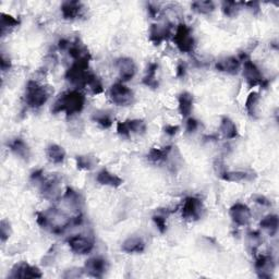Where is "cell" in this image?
I'll return each instance as SVG.
<instances>
[{
	"mask_svg": "<svg viewBox=\"0 0 279 279\" xmlns=\"http://www.w3.org/2000/svg\"><path fill=\"white\" fill-rule=\"evenodd\" d=\"M0 231H1V241L4 242L10 237V224L7 220H2L0 224Z\"/></svg>",
	"mask_w": 279,
	"mask_h": 279,
	"instance_id": "40",
	"label": "cell"
},
{
	"mask_svg": "<svg viewBox=\"0 0 279 279\" xmlns=\"http://www.w3.org/2000/svg\"><path fill=\"white\" fill-rule=\"evenodd\" d=\"M121 249L126 253H142L145 250V242L139 237H130L122 243Z\"/></svg>",
	"mask_w": 279,
	"mask_h": 279,
	"instance_id": "21",
	"label": "cell"
},
{
	"mask_svg": "<svg viewBox=\"0 0 279 279\" xmlns=\"http://www.w3.org/2000/svg\"><path fill=\"white\" fill-rule=\"evenodd\" d=\"M166 219H167V214L165 215V213L163 210H158V213H156L154 216H153V220L155 222V225L157 226L158 228V230L161 232V233H165L166 230H167V222H166Z\"/></svg>",
	"mask_w": 279,
	"mask_h": 279,
	"instance_id": "37",
	"label": "cell"
},
{
	"mask_svg": "<svg viewBox=\"0 0 279 279\" xmlns=\"http://www.w3.org/2000/svg\"><path fill=\"white\" fill-rule=\"evenodd\" d=\"M0 29H1V35L4 36L7 33H9L11 30L20 24L19 20L13 18L12 15L1 13L0 14Z\"/></svg>",
	"mask_w": 279,
	"mask_h": 279,
	"instance_id": "30",
	"label": "cell"
},
{
	"mask_svg": "<svg viewBox=\"0 0 279 279\" xmlns=\"http://www.w3.org/2000/svg\"><path fill=\"white\" fill-rule=\"evenodd\" d=\"M83 4L79 1H66L61 4V13L66 20H74L81 15Z\"/></svg>",
	"mask_w": 279,
	"mask_h": 279,
	"instance_id": "18",
	"label": "cell"
},
{
	"mask_svg": "<svg viewBox=\"0 0 279 279\" xmlns=\"http://www.w3.org/2000/svg\"><path fill=\"white\" fill-rule=\"evenodd\" d=\"M199 128V121L194 118H189L187 121V131L192 133Z\"/></svg>",
	"mask_w": 279,
	"mask_h": 279,
	"instance_id": "41",
	"label": "cell"
},
{
	"mask_svg": "<svg viewBox=\"0 0 279 279\" xmlns=\"http://www.w3.org/2000/svg\"><path fill=\"white\" fill-rule=\"evenodd\" d=\"M116 67L118 69L119 76L122 82L132 80L137 73V66L135 61L129 57H121L117 59Z\"/></svg>",
	"mask_w": 279,
	"mask_h": 279,
	"instance_id": "12",
	"label": "cell"
},
{
	"mask_svg": "<svg viewBox=\"0 0 279 279\" xmlns=\"http://www.w3.org/2000/svg\"><path fill=\"white\" fill-rule=\"evenodd\" d=\"M243 76L251 87H254L256 85H266V81L258 68V66L249 58H245L243 61Z\"/></svg>",
	"mask_w": 279,
	"mask_h": 279,
	"instance_id": "8",
	"label": "cell"
},
{
	"mask_svg": "<svg viewBox=\"0 0 279 279\" xmlns=\"http://www.w3.org/2000/svg\"><path fill=\"white\" fill-rule=\"evenodd\" d=\"M86 88H88L90 90V92L93 94V95H97V94H100V93H103L104 91V87H103V84H102V81H100L98 77L93 74L92 77H91V80L88 81L87 83V86Z\"/></svg>",
	"mask_w": 279,
	"mask_h": 279,
	"instance_id": "36",
	"label": "cell"
},
{
	"mask_svg": "<svg viewBox=\"0 0 279 279\" xmlns=\"http://www.w3.org/2000/svg\"><path fill=\"white\" fill-rule=\"evenodd\" d=\"M31 179L37 183L40 187L43 197L49 201H57L61 199V186L60 179L57 176L45 178L43 170L34 171L31 176Z\"/></svg>",
	"mask_w": 279,
	"mask_h": 279,
	"instance_id": "3",
	"label": "cell"
},
{
	"mask_svg": "<svg viewBox=\"0 0 279 279\" xmlns=\"http://www.w3.org/2000/svg\"><path fill=\"white\" fill-rule=\"evenodd\" d=\"M11 67V63H10V59H5L4 56H1V70L4 72L10 69Z\"/></svg>",
	"mask_w": 279,
	"mask_h": 279,
	"instance_id": "45",
	"label": "cell"
},
{
	"mask_svg": "<svg viewBox=\"0 0 279 279\" xmlns=\"http://www.w3.org/2000/svg\"><path fill=\"white\" fill-rule=\"evenodd\" d=\"M191 8L197 13L209 14L215 10V3L213 1H195L191 4Z\"/></svg>",
	"mask_w": 279,
	"mask_h": 279,
	"instance_id": "34",
	"label": "cell"
},
{
	"mask_svg": "<svg viewBox=\"0 0 279 279\" xmlns=\"http://www.w3.org/2000/svg\"><path fill=\"white\" fill-rule=\"evenodd\" d=\"M255 270L260 278H271L275 271L274 259L271 255H261L255 262Z\"/></svg>",
	"mask_w": 279,
	"mask_h": 279,
	"instance_id": "15",
	"label": "cell"
},
{
	"mask_svg": "<svg viewBox=\"0 0 279 279\" xmlns=\"http://www.w3.org/2000/svg\"><path fill=\"white\" fill-rule=\"evenodd\" d=\"M171 150H172V146H167L163 148L154 147L149 150V153L147 155V159L150 161V163H154V164L163 163V161H166L168 159Z\"/></svg>",
	"mask_w": 279,
	"mask_h": 279,
	"instance_id": "23",
	"label": "cell"
},
{
	"mask_svg": "<svg viewBox=\"0 0 279 279\" xmlns=\"http://www.w3.org/2000/svg\"><path fill=\"white\" fill-rule=\"evenodd\" d=\"M171 24H153L149 29V41L154 45H160L171 35Z\"/></svg>",
	"mask_w": 279,
	"mask_h": 279,
	"instance_id": "16",
	"label": "cell"
},
{
	"mask_svg": "<svg viewBox=\"0 0 279 279\" xmlns=\"http://www.w3.org/2000/svg\"><path fill=\"white\" fill-rule=\"evenodd\" d=\"M263 242L261 233L258 231H251L248 233V243L253 250L258 249L260 245Z\"/></svg>",
	"mask_w": 279,
	"mask_h": 279,
	"instance_id": "39",
	"label": "cell"
},
{
	"mask_svg": "<svg viewBox=\"0 0 279 279\" xmlns=\"http://www.w3.org/2000/svg\"><path fill=\"white\" fill-rule=\"evenodd\" d=\"M240 66H241V60L231 56V57H227L219 60L215 67L216 69L220 72H226V73L229 74H236L238 73Z\"/></svg>",
	"mask_w": 279,
	"mask_h": 279,
	"instance_id": "17",
	"label": "cell"
},
{
	"mask_svg": "<svg viewBox=\"0 0 279 279\" xmlns=\"http://www.w3.org/2000/svg\"><path fill=\"white\" fill-rule=\"evenodd\" d=\"M76 166L79 169L83 170H92L97 164V159L94 156L90 155H81L75 158Z\"/></svg>",
	"mask_w": 279,
	"mask_h": 279,
	"instance_id": "31",
	"label": "cell"
},
{
	"mask_svg": "<svg viewBox=\"0 0 279 279\" xmlns=\"http://www.w3.org/2000/svg\"><path fill=\"white\" fill-rule=\"evenodd\" d=\"M259 103H260V94L258 92L250 93L247 100H245V109H247L248 114L251 117H253V118H258Z\"/></svg>",
	"mask_w": 279,
	"mask_h": 279,
	"instance_id": "26",
	"label": "cell"
},
{
	"mask_svg": "<svg viewBox=\"0 0 279 279\" xmlns=\"http://www.w3.org/2000/svg\"><path fill=\"white\" fill-rule=\"evenodd\" d=\"M8 146L11 149V152L15 154L16 156H19L20 158L24 159V160L30 159V156H31L30 147H29V145H27L22 139L16 138L14 140H12V141L8 144Z\"/></svg>",
	"mask_w": 279,
	"mask_h": 279,
	"instance_id": "19",
	"label": "cell"
},
{
	"mask_svg": "<svg viewBox=\"0 0 279 279\" xmlns=\"http://www.w3.org/2000/svg\"><path fill=\"white\" fill-rule=\"evenodd\" d=\"M10 278H42L43 274L36 266L30 265L26 262H20L15 264L9 275Z\"/></svg>",
	"mask_w": 279,
	"mask_h": 279,
	"instance_id": "11",
	"label": "cell"
},
{
	"mask_svg": "<svg viewBox=\"0 0 279 279\" xmlns=\"http://www.w3.org/2000/svg\"><path fill=\"white\" fill-rule=\"evenodd\" d=\"M174 42L181 53H192L195 47V40L192 34V30L187 24L183 23L177 26L174 35Z\"/></svg>",
	"mask_w": 279,
	"mask_h": 279,
	"instance_id": "6",
	"label": "cell"
},
{
	"mask_svg": "<svg viewBox=\"0 0 279 279\" xmlns=\"http://www.w3.org/2000/svg\"><path fill=\"white\" fill-rule=\"evenodd\" d=\"M182 217L188 220H198L203 214V203L198 198L190 197L186 199L182 206Z\"/></svg>",
	"mask_w": 279,
	"mask_h": 279,
	"instance_id": "9",
	"label": "cell"
},
{
	"mask_svg": "<svg viewBox=\"0 0 279 279\" xmlns=\"http://www.w3.org/2000/svg\"><path fill=\"white\" fill-rule=\"evenodd\" d=\"M229 215L232 221L238 226H247L251 220V210L245 204L236 203L229 209Z\"/></svg>",
	"mask_w": 279,
	"mask_h": 279,
	"instance_id": "13",
	"label": "cell"
},
{
	"mask_svg": "<svg viewBox=\"0 0 279 279\" xmlns=\"http://www.w3.org/2000/svg\"><path fill=\"white\" fill-rule=\"evenodd\" d=\"M108 262L103 258H92L86 261L84 265V271L87 273V275L92 277L100 278L103 277L106 272L108 271Z\"/></svg>",
	"mask_w": 279,
	"mask_h": 279,
	"instance_id": "14",
	"label": "cell"
},
{
	"mask_svg": "<svg viewBox=\"0 0 279 279\" xmlns=\"http://www.w3.org/2000/svg\"><path fill=\"white\" fill-rule=\"evenodd\" d=\"M186 65L183 63H179L177 66V76L178 77H183L186 75Z\"/></svg>",
	"mask_w": 279,
	"mask_h": 279,
	"instance_id": "44",
	"label": "cell"
},
{
	"mask_svg": "<svg viewBox=\"0 0 279 279\" xmlns=\"http://www.w3.org/2000/svg\"><path fill=\"white\" fill-rule=\"evenodd\" d=\"M158 65L156 63H150L147 67L146 74L143 77V83L148 87L157 88L158 87V81L156 79V72H157Z\"/></svg>",
	"mask_w": 279,
	"mask_h": 279,
	"instance_id": "28",
	"label": "cell"
},
{
	"mask_svg": "<svg viewBox=\"0 0 279 279\" xmlns=\"http://www.w3.org/2000/svg\"><path fill=\"white\" fill-rule=\"evenodd\" d=\"M165 133H167V135L170 136V137H174L176 133L178 132V130H179V127L178 126H167L165 127Z\"/></svg>",
	"mask_w": 279,
	"mask_h": 279,
	"instance_id": "43",
	"label": "cell"
},
{
	"mask_svg": "<svg viewBox=\"0 0 279 279\" xmlns=\"http://www.w3.org/2000/svg\"><path fill=\"white\" fill-rule=\"evenodd\" d=\"M96 180L98 183H100V185L113 187V188H118L122 185L121 178L114 175L113 172L108 171L107 169L100 170L96 176Z\"/></svg>",
	"mask_w": 279,
	"mask_h": 279,
	"instance_id": "20",
	"label": "cell"
},
{
	"mask_svg": "<svg viewBox=\"0 0 279 279\" xmlns=\"http://www.w3.org/2000/svg\"><path fill=\"white\" fill-rule=\"evenodd\" d=\"M88 63L90 61H74V64L67 71V80L75 86L86 87L88 81L94 74L88 70Z\"/></svg>",
	"mask_w": 279,
	"mask_h": 279,
	"instance_id": "4",
	"label": "cell"
},
{
	"mask_svg": "<svg viewBox=\"0 0 279 279\" xmlns=\"http://www.w3.org/2000/svg\"><path fill=\"white\" fill-rule=\"evenodd\" d=\"M36 220L44 229L54 233H63L64 230L73 224V218H70L64 211L57 209H50L49 210L37 213Z\"/></svg>",
	"mask_w": 279,
	"mask_h": 279,
	"instance_id": "1",
	"label": "cell"
},
{
	"mask_svg": "<svg viewBox=\"0 0 279 279\" xmlns=\"http://www.w3.org/2000/svg\"><path fill=\"white\" fill-rule=\"evenodd\" d=\"M128 130L131 133H137V135H144L146 132V125L143 120L140 119H133V120H127L126 121Z\"/></svg>",
	"mask_w": 279,
	"mask_h": 279,
	"instance_id": "35",
	"label": "cell"
},
{
	"mask_svg": "<svg viewBox=\"0 0 279 279\" xmlns=\"http://www.w3.org/2000/svg\"><path fill=\"white\" fill-rule=\"evenodd\" d=\"M111 102L118 106H130L135 102V94L124 83H115L109 90Z\"/></svg>",
	"mask_w": 279,
	"mask_h": 279,
	"instance_id": "7",
	"label": "cell"
},
{
	"mask_svg": "<svg viewBox=\"0 0 279 279\" xmlns=\"http://www.w3.org/2000/svg\"><path fill=\"white\" fill-rule=\"evenodd\" d=\"M50 92L47 87L38 84L35 81H29L25 90V102L31 108H40L49 98Z\"/></svg>",
	"mask_w": 279,
	"mask_h": 279,
	"instance_id": "5",
	"label": "cell"
},
{
	"mask_svg": "<svg viewBox=\"0 0 279 279\" xmlns=\"http://www.w3.org/2000/svg\"><path fill=\"white\" fill-rule=\"evenodd\" d=\"M85 96L79 91H69L64 94L56 100L52 111L54 114L66 113L67 116L79 114L84 108Z\"/></svg>",
	"mask_w": 279,
	"mask_h": 279,
	"instance_id": "2",
	"label": "cell"
},
{
	"mask_svg": "<svg viewBox=\"0 0 279 279\" xmlns=\"http://www.w3.org/2000/svg\"><path fill=\"white\" fill-rule=\"evenodd\" d=\"M260 226L271 234V237H274L278 231V216L277 215H267L261 220Z\"/></svg>",
	"mask_w": 279,
	"mask_h": 279,
	"instance_id": "27",
	"label": "cell"
},
{
	"mask_svg": "<svg viewBox=\"0 0 279 279\" xmlns=\"http://www.w3.org/2000/svg\"><path fill=\"white\" fill-rule=\"evenodd\" d=\"M179 111L183 117H189L193 108V96L189 92H183L178 97Z\"/></svg>",
	"mask_w": 279,
	"mask_h": 279,
	"instance_id": "25",
	"label": "cell"
},
{
	"mask_svg": "<svg viewBox=\"0 0 279 279\" xmlns=\"http://www.w3.org/2000/svg\"><path fill=\"white\" fill-rule=\"evenodd\" d=\"M64 200L71 206V208H73L75 209H79L82 204V199L80 197V194L70 188L67 189V191L64 195Z\"/></svg>",
	"mask_w": 279,
	"mask_h": 279,
	"instance_id": "33",
	"label": "cell"
},
{
	"mask_svg": "<svg viewBox=\"0 0 279 279\" xmlns=\"http://www.w3.org/2000/svg\"><path fill=\"white\" fill-rule=\"evenodd\" d=\"M47 158L54 164L64 163L66 158L65 149L58 144H50L46 148Z\"/></svg>",
	"mask_w": 279,
	"mask_h": 279,
	"instance_id": "24",
	"label": "cell"
},
{
	"mask_svg": "<svg viewBox=\"0 0 279 279\" xmlns=\"http://www.w3.org/2000/svg\"><path fill=\"white\" fill-rule=\"evenodd\" d=\"M220 178L228 182H241L248 180L249 175L244 171H224L221 172Z\"/></svg>",
	"mask_w": 279,
	"mask_h": 279,
	"instance_id": "32",
	"label": "cell"
},
{
	"mask_svg": "<svg viewBox=\"0 0 279 279\" xmlns=\"http://www.w3.org/2000/svg\"><path fill=\"white\" fill-rule=\"evenodd\" d=\"M92 119H93V121L96 122V124H98L100 127L104 128V129H108V128L113 126V122H114L113 117H111V115L105 110L95 111L92 116Z\"/></svg>",
	"mask_w": 279,
	"mask_h": 279,
	"instance_id": "29",
	"label": "cell"
},
{
	"mask_svg": "<svg viewBox=\"0 0 279 279\" xmlns=\"http://www.w3.org/2000/svg\"><path fill=\"white\" fill-rule=\"evenodd\" d=\"M219 131L221 133V136L228 140L236 139L238 137L237 126L230 118H228V117H222L221 118Z\"/></svg>",
	"mask_w": 279,
	"mask_h": 279,
	"instance_id": "22",
	"label": "cell"
},
{
	"mask_svg": "<svg viewBox=\"0 0 279 279\" xmlns=\"http://www.w3.org/2000/svg\"><path fill=\"white\" fill-rule=\"evenodd\" d=\"M253 200H254V202H256L258 204L262 205V206H271L272 203H271V201L267 200L264 195H254L253 197Z\"/></svg>",
	"mask_w": 279,
	"mask_h": 279,
	"instance_id": "42",
	"label": "cell"
},
{
	"mask_svg": "<svg viewBox=\"0 0 279 279\" xmlns=\"http://www.w3.org/2000/svg\"><path fill=\"white\" fill-rule=\"evenodd\" d=\"M68 244L72 252L75 254H87L94 248V240L84 234H75L68 239Z\"/></svg>",
	"mask_w": 279,
	"mask_h": 279,
	"instance_id": "10",
	"label": "cell"
},
{
	"mask_svg": "<svg viewBox=\"0 0 279 279\" xmlns=\"http://www.w3.org/2000/svg\"><path fill=\"white\" fill-rule=\"evenodd\" d=\"M239 4L240 3L233 2V1L222 2V11H224L225 15L230 16V18H232V16H236L239 12V10H240Z\"/></svg>",
	"mask_w": 279,
	"mask_h": 279,
	"instance_id": "38",
	"label": "cell"
}]
</instances>
